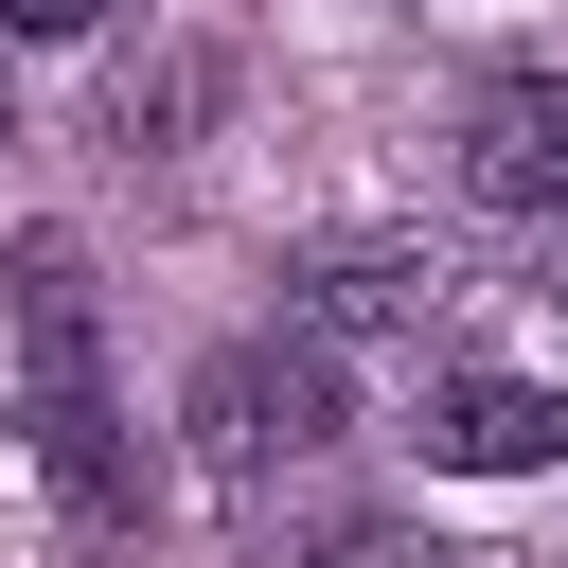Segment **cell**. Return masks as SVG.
<instances>
[{"label": "cell", "instance_id": "cell-5", "mask_svg": "<svg viewBox=\"0 0 568 568\" xmlns=\"http://www.w3.org/2000/svg\"><path fill=\"white\" fill-rule=\"evenodd\" d=\"M426 462L444 479H550L568 462V390H532V373H426Z\"/></svg>", "mask_w": 568, "mask_h": 568}, {"label": "cell", "instance_id": "cell-8", "mask_svg": "<svg viewBox=\"0 0 568 568\" xmlns=\"http://www.w3.org/2000/svg\"><path fill=\"white\" fill-rule=\"evenodd\" d=\"M106 0H0V36H89Z\"/></svg>", "mask_w": 568, "mask_h": 568}, {"label": "cell", "instance_id": "cell-4", "mask_svg": "<svg viewBox=\"0 0 568 568\" xmlns=\"http://www.w3.org/2000/svg\"><path fill=\"white\" fill-rule=\"evenodd\" d=\"M462 195L515 231H568V71H497L462 106Z\"/></svg>", "mask_w": 568, "mask_h": 568}, {"label": "cell", "instance_id": "cell-6", "mask_svg": "<svg viewBox=\"0 0 568 568\" xmlns=\"http://www.w3.org/2000/svg\"><path fill=\"white\" fill-rule=\"evenodd\" d=\"M266 568H462L444 532H408V515H284V532H248Z\"/></svg>", "mask_w": 568, "mask_h": 568}, {"label": "cell", "instance_id": "cell-2", "mask_svg": "<svg viewBox=\"0 0 568 568\" xmlns=\"http://www.w3.org/2000/svg\"><path fill=\"white\" fill-rule=\"evenodd\" d=\"M106 408V302H89V248L71 231H18L0 248V444H53Z\"/></svg>", "mask_w": 568, "mask_h": 568}, {"label": "cell", "instance_id": "cell-3", "mask_svg": "<svg viewBox=\"0 0 568 568\" xmlns=\"http://www.w3.org/2000/svg\"><path fill=\"white\" fill-rule=\"evenodd\" d=\"M444 248H408V231H337V248H302L284 266V337L302 355H408L426 320H444Z\"/></svg>", "mask_w": 568, "mask_h": 568}, {"label": "cell", "instance_id": "cell-1", "mask_svg": "<svg viewBox=\"0 0 568 568\" xmlns=\"http://www.w3.org/2000/svg\"><path fill=\"white\" fill-rule=\"evenodd\" d=\"M178 426H195V479L266 532V515H284V479L337 444V355H302V337H231V355H195Z\"/></svg>", "mask_w": 568, "mask_h": 568}, {"label": "cell", "instance_id": "cell-9", "mask_svg": "<svg viewBox=\"0 0 568 568\" xmlns=\"http://www.w3.org/2000/svg\"><path fill=\"white\" fill-rule=\"evenodd\" d=\"M532 302H550V320H568V231H550V266H532Z\"/></svg>", "mask_w": 568, "mask_h": 568}, {"label": "cell", "instance_id": "cell-7", "mask_svg": "<svg viewBox=\"0 0 568 568\" xmlns=\"http://www.w3.org/2000/svg\"><path fill=\"white\" fill-rule=\"evenodd\" d=\"M213 106V53H178V71H124V142H178Z\"/></svg>", "mask_w": 568, "mask_h": 568}]
</instances>
